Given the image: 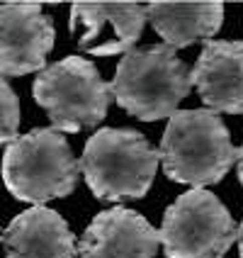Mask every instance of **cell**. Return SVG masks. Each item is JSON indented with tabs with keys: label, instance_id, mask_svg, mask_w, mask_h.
<instances>
[{
	"label": "cell",
	"instance_id": "6da1fadb",
	"mask_svg": "<svg viewBox=\"0 0 243 258\" xmlns=\"http://www.w3.org/2000/svg\"><path fill=\"white\" fill-rule=\"evenodd\" d=\"M163 173L183 185L219 183L238 158L226 124L212 110H178L160 139Z\"/></svg>",
	"mask_w": 243,
	"mask_h": 258
},
{
	"label": "cell",
	"instance_id": "7a4b0ae2",
	"mask_svg": "<svg viewBox=\"0 0 243 258\" xmlns=\"http://www.w3.org/2000/svg\"><path fill=\"white\" fill-rule=\"evenodd\" d=\"M112 98L122 110L141 122L166 119L192 90V71L166 44L131 49L117 63Z\"/></svg>",
	"mask_w": 243,
	"mask_h": 258
},
{
	"label": "cell",
	"instance_id": "3957f363",
	"mask_svg": "<svg viewBox=\"0 0 243 258\" xmlns=\"http://www.w3.org/2000/svg\"><path fill=\"white\" fill-rule=\"evenodd\" d=\"M160 154L134 129L102 127L78 161L93 195L102 202L141 200L156 178Z\"/></svg>",
	"mask_w": 243,
	"mask_h": 258
},
{
	"label": "cell",
	"instance_id": "277c9868",
	"mask_svg": "<svg viewBox=\"0 0 243 258\" xmlns=\"http://www.w3.org/2000/svg\"><path fill=\"white\" fill-rule=\"evenodd\" d=\"M80 166L66 137L54 127H39L8 144L3 156V183L15 200L44 202L66 198L75 190Z\"/></svg>",
	"mask_w": 243,
	"mask_h": 258
},
{
	"label": "cell",
	"instance_id": "5b68a950",
	"mask_svg": "<svg viewBox=\"0 0 243 258\" xmlns=\"http://www.w3.org/2000/svg\"><path fill=\"white\" fill-rule=\"evenodd\" d=\"M34 100L46 110L56 132H83L98 127L112 102V88L102 81L93 61L66 56L37 73L32 86Z\"/></svg>",
	"mask_w": 243,
	"mask_h": 258
},
{
	"label": "cell",
	"instance_id": "8992f818",
	"mask_svg": "<svg viewBox=\"0 0 243 258\" xmlns=\"http://www.w3.org/2000/svg\"><path fill=\"white\" fill-rule=\"evenodd\" d=\"M238 239V227L214 192L192 187L163 215L160 244L166 258H221Z\"/></svg>",
	"mask_w": 243,
	"mask_h": 258
},
{
	"label": "cell",
	"instance_id": "52a82bcc",
	"mask_svg": "<svg viewBox=\"0 0 243 258\" xmlns=\"http://www.w3.org/2000/svg\"><path fill=\"white\" fill-rule=\"evenodd\" d=\"M51 49L54 22L39 3L0 5V76L44 71Z\"/></svg>",
	"mask_w": 243,
	"mask_h": 258
},
{
	"label": "cell",
	"instance_id": "ba28073f",
	"mask_svg": "<svg viewBox=\"0 0 243 258\" xmlns=\"http://www.w3.org/2000/svg\"><path fill=\"white\" fill-rule=\"evenodd\" d=\"M146 8L136 3H78L71 8V32L78 46L93 56L129 54L139 42Z\"/></svg>",
	"mask_w": 243,
	"mask_h": 258
},
{
	"label": "cell",
	"instance_id": "9c48e42d",
	"mask_svg": "<svg viewBox=\"0 0 243 258\" xmlns=\"http://www.w3.org/2000/svg\"><path fill=\"white\" fill-rule=\"evenodd\" d=\"M160 231L148 219L127 207H112L93 217L78 241L83 258H153Z\"/></svg>",
	"mask_w": 243,
	"mask_h": 258
},
{
	"label": "cell",
	"instance_id": "30bf717a",
	"mask_svg": "<svg viewBox=\"0 0 243 258\" xmlns=\"http://www.w3.org/2000/svg\"><path fill=\"white\" fill-rule=\"evenodd\" d=\"M200 100L216 112H243V42L209 39L192 69Z\"/></svg>",
	"mask_w": 243,
	"mask_h": 258
},
{
	"label": "cell",
	"instance_id": "8fae6325",
	"mask_svg": "<svg viewBox=\"0 0 243 258\" xmlns=\"http://www.w3.org/2000/svg\"><path fill=\"white\" fill-rule=\"evenodd\" d=\"M5 258H75V236L66 219L49 207H29L3 234Z\"/></svg>",
	"mask_w": 243,
	"mask_h": 258
},
{
	"label": "cell",
	"instance_id": "7c38bea8",
	"mask_svg": "<svg viewBox=\"0 0 243 258\" xmlns=\"http://www.w3.org/2000/svg\"><path fill=\"white\" fill-rule=\"evenodd\" d=\"M146 17L171 49L212 39L224 20L221 3H151Z\"/></svg>",
	"mask_w": 243,
	"mask_h": 258
},
{
	"label": "cell",
	"instance_id": "4fadbf2b",
	"mask_svg": "<svg viewBox=\"0 0 243 258\" xmlns=\"http://www.w3.org/2000/svg\"><path fill=\"white\" fill-rule=\"evenodd\" d=\"M20 129V100L5 76H0V146L13 144Z\"/></svg>",
	"mask_w": 243,
	"mask_h": 258
},
{
	"label": "cell",
	"instance_id": "5bb4252c",
	"mask_svg": "<svg viewBox=\"0 0 243 258\" xmlns=\"http://www.w3.org/2000/svg\"><path fill=\"white\" fill-rule=\"evenodd\" d=\"M236 173H238V180L243 185V146L238 149V158H236Z\"/></svg>",
	"mask_w": 243,
	"mask_h": 258
},
{
	"label": "cell",
	"instance_id": "9a60e30c",
	"mask_svg": "<svg viewBox=\"0 0 243 258\" xmlns=\"http://www.w3.org/2000/svg\"><path fill=\"white\" fill-rule=\"evenodd\" d=\"M238 253L243 258V222H241V227H238Z\"/></svg>",
	"mask_w": 243,
	"mask_h": 258
},
{
	"label": "cell",
	"instance_id": "2e32d148",
	"mask_svg": "<svg viewBox=\"0 0 243 258\" xmlns=\"http://www.w3.org/2000/svg\"><path fill=\"white\" fill-rule=\"evenodd\" d=\"M0 241H3V231H0Z\"/></svg>",
	"mask_w": 243,
	"mask_h": 258
}]
</instances>
